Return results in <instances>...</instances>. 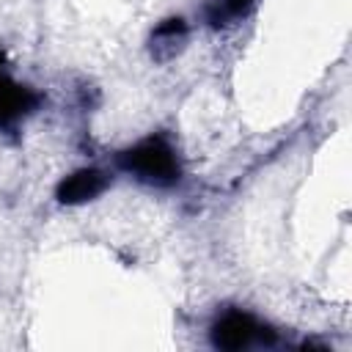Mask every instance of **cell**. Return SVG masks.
I'll use <instances>...</instances> for the list:
<instances>
[{"mask_svg": "<svg viewBox=\"0 0 352 352\" xmlns=\"http://www.w3.org/2000/svg\"><path fill=\"white\" fill-rule=\"evenodd\" d=\"M110 184V176L99 168H80L74 173H69L66 179H60L55 198L66 206H77V204H88L94 198H99Z\"/></svg>", "mask_w": 352, "mask_h": 352, "instance_id": "3957f363", "label": "cell"}, {"mask_svg": "<svg viewBox=\"0 0 352 352\" xmlns=\"http://www.w3.org/2000/svg\"><path fill=\"white\" fill-rule=\"evenodd\" d=\"M256 6V0H209L204 6V22L214 30L228 28L234 22H239L242 16L250 14V8Z\"/></svg>", "mask_w": 352, "mask_h": 352, "instance_id": "8992f818", "label": "cell"}, {"mask_svg": "<svg viewBox=\"0 0 352 352\" xmlns=\"http://www.w3.org/2000/svg\"><path fill=\"white\" fill-rule=\"evenodd\" d=\"M113 162L118 170L151 187H173L182 179V162H179L176 146L162 132L140 138L138 143L116 151Z\"/></svg>", "mask_w": 352, "mask_h": 352, "instance_id": "6da1fadb", "label": "cell"}, {"mask_svg": "<svg viewBox=\"0 0 352 352\" xmlns=\"http://www.w3.org/2000/svg\"><path fill=\"white\" fill-rule=\"evenodd\" d=\"M3 60H6V55H3V52H0V66H3Z\"/></svg>", "mask_w": 352, "mask_h": 352, "instance_id": "52a82bcc", "label": "cell"}, {"mask_svg": "<svg viewBox=\"0 0 352 352\" xmlns=\"http://www.w3.org/2000/svg\"><path fill=\"white\" fill-rule=\"evenodd\" d=\"M209 341L214 349L239 352V349H250V346H272L275 330L270 324H261L253 314L231 308L214 319V324L209 327Z\"/></svg>", "mask_w": 352, "mask_h": 352, "instance_id": "7a4b0ae2", "label": "cell"}, {"mask_svg": "<svg viewBox=\"0 0 352 352\" xmlns=\"http://www.w3.org/2000/svg\"><path fill=\"white\" fill-rule=\"evenodd\" d=\"M38 104V94L0 72V132L28 118Z\"/></svg>", "mask_w": 352, "mask_h": 352, "instance_id": "277c9868", "label": "cell"}, {"mask_svg": "<svg viewBox=\"0 0 352 352\" xmlns=\"http://www.w3.org/2000/svg\"><path fill=\"white\" fill-rule=\"evenodd\" d=\"M184 38H187V22L182 16H170L160 22L151 33V58L160 63L170 60L184 47Z\"/></svg>", "mask_w": 352, "mask_h": 352, "instance_id": "5b68a950", "label": "cell"}]
</instances>
